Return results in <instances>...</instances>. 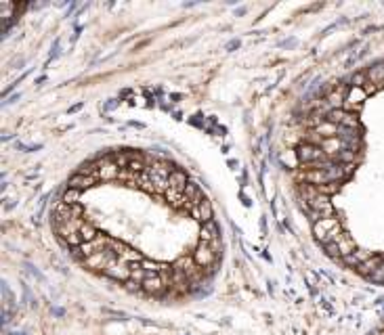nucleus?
<instances>
[{
    "mask_svg": "<svg viewBox=\"0 0 384 335\" xmlns=\"http://www.w3.org/2000/svg\"><path fill=\"white\" fill-rule=\"evenodd\" d=\"M296 155H298V159L302 163H307L309 168L332 159V157H328V153H325L319 145H315V142H305V145H298L296 147Z\"/></svg>",
    "mask_w": 384,
    "mask_h": 335,
    "instance_id": "1",
    "label": "nucleus"
},
{
    "mask_svg": "<svg viewBox=\"0 0 384 335\" xmlns=\"http://www.w3.org/2000/svg\"><path fill=\"white\" fill-rule=\"evenodd\" d=\"M172 168L166 163V161H158V163H154V165H149L147 168V174L151 176V183H154V187H156V193H162V191H168V181H170V176H172Z\"/></svg>",
    "mask_w": 384,
    "mask_h": 335,
    "instance_id": "2",
    "label": "nucleus"
},
{
    "mask_svg": "<svg viewBox=\"0 0 384 335\" xmlns=\"http://www.w3.org/2000/svg\"><path fill=\"white\" fill-rule=\"evenodd\" d=\"M120 176V165L113 161V157H103L97 161V178L99 181H115Z\"/></svg>",
    "mask_w": 384,
    "mask_h": 335,
    "instance_id": "3",
    "label": "nucleus"
},
{
    "mask_svg": "<svg viewBox=\"0 0 384 335\" xmlns=\"http://www.w3.org/2000/svg\"><path fill=\"white\" fill-rule=\"evenodd\" d=\"M367 99V92L363 88H359V86H351L346 90V101H344V111H357V109H361V105L365 103Z\"/></svg>",
    "mask_w": 384,
    "mask_h": 335,
    "instance_id": "4",
    "label": "nucleus"
},
{
    "mask_svg": "<svg viewBox=\"0 0 384 335\" xmlns=\"http://www.w3.org/2000/svg\"><path fill=\"white\" fill-rule=\"evenodd\" d=\"M193 260H195V264H197V266L208 268V266H212V264H214L216 254L212 251V247H210V245L202 241L200 245L195 247V251H193Z\"/></svg>",
    "mask_w": 384,
    "mask_h": 335,
    "instance_id": "5",
    "label": "nucleus"
},
{
    "mask_svg": "<svg viewBox=\"0 0 384 335\" xmlns=\"http://www.w3.org/2000/svg\"><path fill=\"white\" fill-rule=\"evenodd\" d=\"M103 272H105V277H109L113 281H131V264H126L122 260L111 262Z\"/></svg>",
    "mask_w": 384,
    "mask_h": 335,
    "instance_id": "6",
    "label": "nucleus"
},
{
    "mask_svg": "<svg viewBox=\"0 0 384 335\" xmlns=\"http://www.w3.org/2000/svg\"><path fill=\"white\" fill-rule=\"evenodd\" d=\"M340 222H338V218H334V216H330V218H321V220H317L315 224H313V235H315V239L317 241H325L328 239V235L338 226Z\"/></svg>",
    "mask_w": 384,
    "mask_h": 335,
    "instance_id": "7",
    "label": "nucleus"
},
{
    "mask_svg": "<svg viewBox=\"0 0 384 335\" xmlns=\"http://www.w3.org/2000/svg\"><path fill=\"white\" fill-rule=\"evenodd\" d=\"M204 199H206V197H204V193H202V189L197 187L195 183H189L187 189H185V208L193 210L195 206H200Z\"/></svg>",
    "mask_w": 384,
    "mask_h": 335,
    "instance_id": "8",
    "label": "nucleus"
},
{
    "mask_svg": "<svg viewBox=\"0 0 384 335\" xmlns=\"http://www.w3.org/2000/svg\"><path fill=\"white\" fill-rule=\"evenodd\" d=\"M113 251L118 254V260L126 262V264L143 262V258H141V254H139V251H135L133 247H126V245H122V243H118V241H115V245H113Z\"/></svg>",
    "mask_w": 384,
    "mask_h": 335,
    "instance_id": "9",
    "label": "nucleus"
},
{
    "mask_svg": "<svg viewBox=\"0 0 384 335\" xmlns=\"http://www.w3.org/2000/svg\"><path fill=\"white\" fill-rule=\"evenodd\" d=\"M143 289H145L147 293L160 295V293H164L166 285H164V281L160 279V274H156V272H147V279L143 281Z\"/></svg>",
    "mask_w": 384,
    "mask_h": 335,
    "instance_id": "10",
    "label": "nucleus"
},
{
    "mask_svg": "<svg viewBox=\"0 0 384 335\" xmlns=\"http://www.w3.org/2000/svg\"><path fill=\"white\" fill-rule=\"evenodd\" d=\"M191 216H193V220H197L200 224L210 222V220H212V206H210V201L204 199L200 206H195V208L191 210Z\"/></svg>",
    "mask_w": 384,
    "mask_h": 335,
    "instance_id": "11",
    "label": "nucleus"
},
{
    "mask_svg": "<svg viewBox=\"0 0 384 335\" xmlns=\"http://www.w3.org/2000/svg\"><path fill=\"white\" fill-rule=\"evenodd\" d=\"M99 181L97 176H84V174H76L67 181V189H78V191H86L90 187H95V183Z\"/></svg>",
    "mask_w": 384,
    "mask_h": 335,
    "instance_id": "12",
    "label": "nucleus"
},
{
    "mask_svg": "<svg viewBox=\"0 0 384 335\" xmlns=\"http://www.w3.org/2000/svg\"><path fill=\"white\" fill-rule=\"evenodd\" d=\"M200 239H202L204 243H214V241H218V239H220V229H218V224H216L214 220L202 224V229H200Z\"/></svg>",
    "mask_w": 384,
    "mask_h": 335,
    "instance_id": "13",
    "label": "nucleus"
},
{
    "mask_svg": "<svg viewBox=\"0 0 384 335\" xmlns=\"http://www.w3.org/2000/svg\"><path fill=\"white\" fill-rule=\"evenodd\" d=\"M51 216H53L55 224H61V222H65V220L72 218V206H69V203H65V201H57V206L53 208Z\"/></svg>",
    "mask_w": 384,
    "mask_h": 335,
    "instance_id": "14",
    "label": "nucleus"
},
{
    "mask_svg": "<svg viewBox=\"0 0 384 335\" xmlns=\"http://www.w3.org/2000/svg\"><path fill=\"white\" fill-rule=\"evenodd\" d=\"M336 245H338V251H340V258H344V256H351L353 251H357V245H355V241H353V237L351 235H342L338 241H336Z\"/></svg>",
    "mask_w": 384,
    "mask_h": 335,
    "instance_id": "15",
    "label": "nucleus"
},
{
    "mask_svg": "<svg viewBox=\"0 0 384 335\" xmlns=\"http://www.w3.org/2000/svg\"><path fill=\"white\" fill-rule=\"evenodd\" d=\"M168 189H177V191H183L185 193V189H187L189 181H187V174H185L183 170H174L172 176H170V181H168Z\"/></svg>",
    "mask_w": 384,
    "mask_h": 335,
    "instance_id": "16",
    "label": "nucleus"
},
{
    "mask_svg": "<svg viewBox=\"0 0 384 335\" xmlns=\"http://www.w3.org/2000/svg\"><path fill=\"white\" fill-rule=\"evenodd\" d=\"M369 258H371V256L367 254V251H363V249H357V251H353L351 256H344V258H342V262H344L346 266H355V268H357V266H361L363 262H365V260H369Z\"/></svg>",
    "mask_w": 384,
    "mask_h": 335,
    "instance_id": "17",
    "label": "nucleus"
},
{
    "mask_svg": "<svg viewBox=\"0 0 384 335\" xmlns=\"http://www.w3.org/2000/svg\"><path fill=\"white\" fill-rule=\"evenodd\" d=\"M313 132L319 134V136H323V140H325V138H336V136H338V126L332 124V122H323L321 126L313 128Z\"/></svg>",
    "mask_w": 384,
    "mask_h": 335,
    "instance_id": "18",
    "label": "nucleus"
},
{
    "mask_svg": "<svg viewBox=\"0 0 384 335\" xmlns=\"http://www.w3.org/2000/svg\"><path fill=\"white\" fill-rule=\"evenodd\" d=\"M365 74H367V80H369L371 84H376V86L380 88L382 84H384V63H378V65H374V67H369Z\"/></svg>",
    "mask_w": 384,
    "mask_h": 335,
    "instance_id": "19",
    "label": "nucleus"
},
{
    "mask_svg": "<svg viewBox=\"0 0 384 335\" xmlns=\"http://www.w3.org/2000/svg\"><path fill=\"white\" fill-rule=\"evenodd\" d=\"M382 262H384L382 258H378V256H371L369 260H365V262H363L361 266H357V270L361 272V274H365V277H369L371 272H376V270L380 268V264H382Z\"/></svg>",
    "mask_w": 384,
    "mask_h": 335,
    "instance_id": "20",
    "label": "nucleus"
},
{
    "mask_svg": "<svg viewBox=\"0 0 384 335\" xmlns=\"http://www.w3.org/2000/svg\"><path fill=\"white\" fill-rule=\"evenodd\" d=\"M145 279H147V270L143 268V262H135V264H131V281L143 287Z\"/></svg>",
    "mask_w": 384,
    "mask_h": 335,
    "instance_id": "21",
    "label": "nucleus"
},
{
    "mask_svg": "<svg viewBox=\"0 0 384 335\" xmlns=\"http://www.w3.org/2000/svg\"><path fill=\"white\" fill-rule=\"evenodd\" d=\"M80 199H82V191H78V189H65V193L61 197V201L69 203V206H78Z\"/></svg>",
    "mask_w": 384,
    "mask_h": 335,
    "instance_id": "22",
    "label": "nucleus"
},
{
    "mask_svg": "<svg viewBox=\"0 0 384 335\" xmlns=\"http://www.w3.org/2000/svg\"><path fill=\"white\" fill-rule=\"evenodd\" d=\"M80 235H82L84 243H88V241H92V239H97V237H99L97 229H95V226H92L90 222H84V224H82V229H80Z\"/></svg>",
    "mask_w": 384,
    "mask_h": 335,
    "instance_id": "23",
    "label": "nucleus"
},
{
    "mask_svg": "<svg viewBox=\"0 0 384 335\" xmlns=\"http://www.w3.org/2000/svg\"><path fill=\"white\" fill-rule=\"evenodd\" d=\"M344 115H346L344 109H332V111H328V115H325V122H332V124H336V126H340L342 119H344Z\"/></svg>",
    "mask_w": 384,
    "mask_h": 335,
    "instance_id": "24",
    "label": "nucleus"
},
{
    "mask_svg": "<svg viewBox=\"0 0 384 335\" xmlns=\"http://www.w3.org/2000/svg\"><path fill=\"white\" fill-rule=\"evenodd\" d=\"M340 189V185H321V187H317V191H319V193L321 195H332V193H336V191H338Z\"/></svg>",
    "mask_w": 384,
    "mask_h": 335,
    "instance_id": "25",
    "label": "nucleus"
},
{
    "mask_svg": "<svg viewBox=\"0 0 384 335\" xmlns=\"http://www.w3.org/2000/svg\"><path fill=\"white\" fill-rule=\"evenodd\" d=\"M369 281H374V283H384V262L380 264V268L376 270V272H371L369 277H367Z\"/></svg>",
    "mask_w": 384,
    "mask_h": 335,
    "instance_id": "26",
    "label": "nucleus"
},
{
    "mask_svg": "<svg viewBox=\"0 0 384 335\" xmlns=\"http://www.w3.org/2000/svg\"><path fill=\"white\" fill-rule=\"evenodd\" d=\"M325 254H328V256H332V258H340L338 245H336V243H328V245H325Z\"/></svg>",
    "mask_w": 384,
    "mask_h": 335,
    "instance_id": "27",
    "label": "nucleus"
},
{
    "mask_svg": "<svg viewBox=\"0 0 384 335\" xmlns=\"http://www.w3.org/2000/svg\"><path fill=\"white\" fill-rule=\"evenodd\" d=\"M118 105H120V101H118V99H111V101H107L105 105L101 107V111H111L113 107H118Z\"/></svg>",
    "mask_w": 384,
    "mask_h": 335,
    "instance_id": "28",
    "label": "nucleus"
},
{
    "mask_svg": "<svg viewBox=\"0 0 384 335\" xmlns=\"http://www.w3.org/2000/svg\"><path fill=\"white\" fill-rule=\"evenodd\" d=\"M239 44H241V42H239L237 38H235V40H231V42H227V46H225V51H227V53H233L235 49H239Z\"/></svg>",
    "mask_w": 384,
    "mask_h": 335,
    "instance_id": "29",
    "label": "nucleus"
},
{
    "mask_svg": "<svg viewBox=\"0 0 384 335\" xmlns=\"http://www.w3.org/2000/svg\"><path fill=\"white\" fill-rule=\"evenodd\" d=\"M363 90L367 92V97H369V94H374V92L378 90V86H376V84H371V82L367 80V84H365V86H363Z\"/></svg>",
    "mask_w": 384,
    "mask_h": 335,
    "instance_id": "30",
    "label": "nucleus"
},
{
    "mask_svg": "<svg viewBox=\"0 0 384 335\" xmlns=\"http://www.w3.org/2000/svg\"><path fill=\"white\" fill-rule=\"evenodd\" d=\"M78 109H82V103H78V105H74V107H72V109H69V113H76Z\"/></svg>",
    "mask_w": 384,
    "mask_h": 335,
    "instance_id": "31",
    "label": "nucleus"
},
{
    "mask_svg": "<svg viewBox=\"0 0 384 335\" xmlns=\"http://www.w3.org/2000/svg\"><path fill=\"white\" fill-rule=\"evenodd\" d=\"M294 42H296L294 38H292V40H284V42H282V46H294Z\"/></svg>",
    "mask_w": 384,
    "mask_h": 335,
    "instance_id": "32",
    "label": "nucleus"
},
{
    "mask_svg": "<svg viewBox=\"0 0 384 335\" xmlns=\"http://www.w3.org/2000/svg\"><path fill=\"white\" fill-rule=\"evenodd\" d=\"M17 99H19V94H13V97H11V99H9V101H7V105H9V103H15V101H17Z\"/></svg>",
    "mask_w": 384,
    "mask_h": 335,
    "instance_id": "33",
    "label": "nucleus"
},
{
    "mask_svg": "<svg viewBox=\"0 0 384 335\" xmlns=\"http://www.w3.org/2000/svg\"><path fill=\"white\" fill-rule=\"evenodd\" d=\"M131 126H135V128H143V124H141V122H131Z\"/></svg>",
    "mask_w": 384,
    "mask_h": 335,
    "instance_id": "34",
    "label": "nucleus"
}]
</instances>
